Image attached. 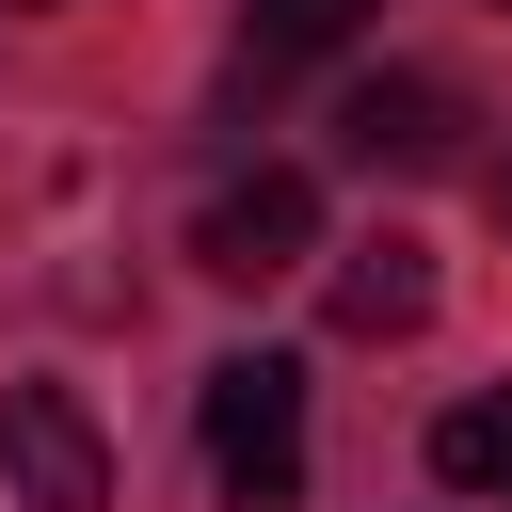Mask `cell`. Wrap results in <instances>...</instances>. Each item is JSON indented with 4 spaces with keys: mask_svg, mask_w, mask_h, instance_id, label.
<instances>
[{
    "mask_svg": "<svg viewBox=\"0 0 512 512\" xmlns=\"http://www.w3.org/2000/svg\"><path fill=\"white\" fill-rule=\"evenodd\" d=\"M192 432H208V480H224L240 512H288V496H304V368H288V352H224V368L192 384Z\"/></svg>",
    "mask_w": 512,
    "mask_h": 512,
    "instance_id": "obj_1",
    "label": "cell"
},
{
    "mask_svg": "<svg viewBox=\"0 0 512 512\" xmlns=\"http://www.w3.org/2000/svg\"><path fill=\"white\" fill-rule=\"evenodd\" d=\"M304 256H320V176H288V160L224 176V192L192 208V272H208V288H272V272H304Z\"/></svg>",
    "mask_w": 512,
    "mask_h": 512,
    "instance_id": "obj_2",
    "label": "cell"
},
{
    "mask_svg": "<svg viewBox=\"0 0 512 512\" xmlns=\"http://www.w3.org/2000/svg\"><path fill=\"white\" fill-rule=\"evenodd\" d=\"M0 480L16 512H112V448L64 384H0Z\"/></svg>",
    "mask_w": 512,
    "mask_h": 512,
    "instance_id": "obj_3",
    "label": "cell"
},
{
    "mask_svg": "<svg viewBox=\"0 0 512 512\" xmlns=\"http://www.w3.org/2000/svg\"><path fill=\"white\" fill-rule=\"evenodd\" d=\"M336 144H352L368 176H432V160H464V96H448V80H416V64H384V80H352Z\"/></svg>",
    "mask_w": 512,
    "mask_h": 512,
    "instance_id": "obj_4",
    "label": "cell"
},
{
    "mask_svg": "<svg viewBox=\"0 0 512 512\" xmlns=\"http://www.w3.org/2000/svg\"><path fill=\"white\" fill-rule=\"evenodd\" d=\"M336 336H416L432 320V240H400V224H368V240H336Z\"/></svg>",
    "mask_w": 512,
    "mask_h": 512,
    "instance_id": "obj_5",
    "label": "cell"
},
{
    "mask_svg": "<svg viewBox=\"0 0 512 512\" xmlns=\"http://www.w3.org/2000/svg\"><path fill=\"white\" fill-rule=\"evenodd\" d=\"M432 480H448V496H496V512H512V384H496V400H448V416H432Z\"/></svg>",
    "mask_w": 512,
    "mask_h": 512,
    "instance_id": "obj_6",
    "label": "cell"
},
{
    "mask_svg": "<svg viewBox=\"0 0 512 512\" xmlns=\"http://www.w3.org/2000/svg\"><path fill=\"white\" fill-rule=\"evenodd\" d=\"M384 0H240V64L272 80V64H320V48H352Z\"/></svg>",
    "mask_w": 512,
    "mask_h": 512,
    "instance_id": "obj_7",
    "label": "cell"
},
{
    "mask_svg": "<svg viewBox=\"0 0 512 512\" xmlns=\"http://www.w3.org/2000/svg\"><path fill=\"white\" fill-rule=\"evenodd\" d=\"M496 208H512V176H496Z\"/></svg>",
    "mask_w": 512,
    "mask_h": 512,
    "instance_id": "obj_8",
    "label": "cell"
}]
</instances>
